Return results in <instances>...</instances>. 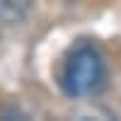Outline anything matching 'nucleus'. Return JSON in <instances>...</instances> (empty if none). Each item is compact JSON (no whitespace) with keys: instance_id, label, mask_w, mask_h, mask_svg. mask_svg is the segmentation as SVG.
<instances>
[{"instance_id":"f257e3e1","label":"nucleus","mask_w":121,"mask_h":121,"mask_svg":"<svg viewBox=\"0 0 121 121\" xmlns=\"http://www.w3.org/2000/svg\"><path fill=\"white\" fill-rule=\"evenodd\" d=\"M104 58L92 46H78L63 65L60 85L68 97H90L104 82Z\"/></svg>"}]
</instances>
